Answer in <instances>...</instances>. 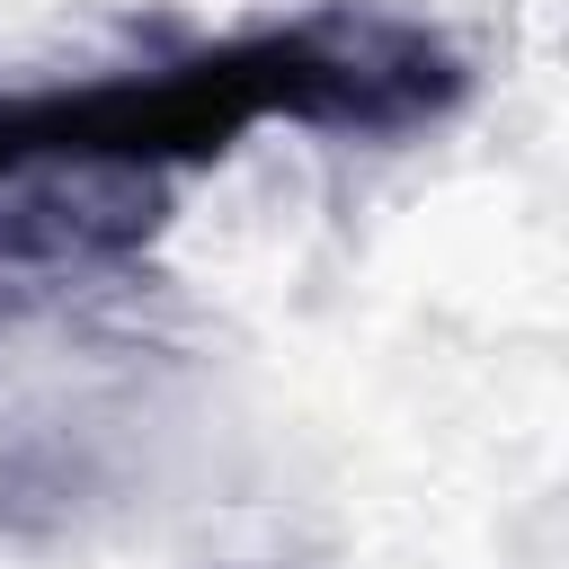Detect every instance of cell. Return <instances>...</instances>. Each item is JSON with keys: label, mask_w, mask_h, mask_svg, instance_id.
I'll list each match as a JSON object with an SVG mask.
<instances>
[{"label": "cell", "mask_w": 569, "mask_h": 569, "mask_svg": "<svg viewBox=\"0 0 569 569\" xmlns=\"http://www.w3.org/2000/svg\"><path fill=\"white\" fill-rule=\"evenodd\" d=\"M0 187H9L0 196V258H36V267L124 258L169 213L160 178H133V169H27Z\"/></svg>", "instance_id": "cell-2"}, {"label": "cell", "mask_w": 569, "mask_h": 569, "mask_svg": "<svg viewBox=\"0 0 569 569\" xmlns=\"http://www.w3.org/2000/svg\"><path fill=\"white\" fill-rule=\"evenodd\" d=\"M462 53L391 9L329 0L284 27L204 44L169 71H116L80 89H18L0 98V178L27 169H133L160 178L178 160H222L249 124L284 116L311 133L400 142L462 107Z\"/></svg>", "instance_id": "cell-1"}]
</instances>
